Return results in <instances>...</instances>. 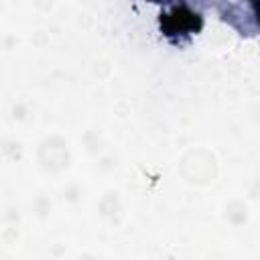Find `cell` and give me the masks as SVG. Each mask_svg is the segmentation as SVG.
<instances>
[{
	"label": "cell",
	"mask_w": 260,
	"mask_h": 260,
	"mask_svg": "<svg viewBox=\"0 0 260 260\" xmlns=\"http://www.w3.org/2000/svg\"><path fill=\"white\" fill-rule=\"evenodd\" d=\"M258 20H260V6H258Z\"/></svg>",
	"instance_id": "6da1fadb"
}]
</instances>
